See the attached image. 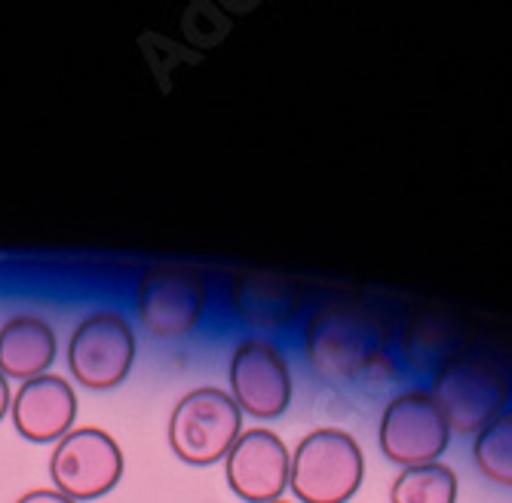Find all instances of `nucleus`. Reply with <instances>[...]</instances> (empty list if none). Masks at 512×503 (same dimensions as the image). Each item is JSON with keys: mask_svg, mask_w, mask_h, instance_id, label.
Instances as JSON below:
<instances>
[{"mask_svg": "<svg viewBox=\"0 0 512 503\" xmlns=\"http://www.w3.org/2000/svg\"><path fill=\"white\" fill-rule=\"evenodd\" d=\"M381 332L356 304H329L307 326V359L325 381H350L375 359Z\"/></svg>", "mask_w": 512, "mask_h": 503, "instance_id": "nucleus-4", "label": "nucleus"}, {"mask_svg": "<svg viewBox=\"0 0 512 503\" xmlns=\"http://www.w3.org/2000/svg\"><path fill=\"white\" fill-rule=\"evenodd\" d=\"M390 500L393 503H454L457 500V476L451 467H445L439 461L408 467L393 479Z\"/></svg>", "mask_w": 512, "mask_h": 503, "instance_id": "nucleus-14", "label": "nucleus"}, {"mask_svg": "<svg viewBox=\"0 0 512 503\" xmlns=\"http://www.w3.org/2000/svg\"><path fill=\"white\" fill-rule=\"evenodd\" d=\"M430 396L451 433H479L497 415H503L509 387L491 362L476 356H454L436 372Z\"/></svg>", "mask_w": 512, "mask_h": 503, "instance_id": "nucleus-3", "label": "nucleus"}, {"mask_svg": "<svg viewBox=\"0 0 512 503\" xmlns=\"http://www.w3.org/2000/svg\"><path fill=\"white\" fill-rule=\"evenodd\" d=\"M273 503H286V500H273Z\"/></svg>", "mask_w": 512, "mask_h": 503, "instance_id": "nucleus-18", "label": "nucleus"}, {"mask_svg": "<svg viewBox=\"0 0 512 503\" xmlns=\"http://www.w3.org/2000/svg\"><path fill=\"white\" fill-rule=\"evenodd\" d=\"M473 454L485 479L512 488V411H503L476 433Z\"/></svg>", "mask_w": 512, "mask_h": 503, "instance_id": "nucleus-15", "label": "nucleus"}, {"mask_svg": "<svg viewBox=\"0 0 512 503\" xmlns=\"http://www.w3.org/2000/svg\"><path fill=\"white\" fill-rule=\"evenodd\" d=\"M135 362V332L114 310L89 313L68 344V369L86 390L120 387Z\"/></svg>", "mask_w": 512, "mask_h": 503, "instance_id": "nucleus-6", "label": "nucleus"}, {"mask_svg": "<svg viewBox=\"0 0 512 503\" xmlns=\"http://www.w3.org/2000/svg\"><path fill=\"white\" fill-rule=\"evenodd\" d=\"M362 476V448L347 430H310L292 451L289 488L301 503H347L359 491Z\"/></svg>", "mask_w": 512, "mask_h": 503, "instance_id": "nucleus-2", "label": "nucleus"}, {"mask_svg": "<svg viewBox=\"0 0 512 503\" xmlns=\"http://www.w3.org/2000/svg\"><path fill=\"white\" fill-rule=\"evenodd\" d=\"M10 418H13L16 433L34 445L59 442L74 430L77 393L59 375L31 378L13 393Z\"/></svg>", "mask_w": 512, "mask_h": 503, "instance_id": "nucleus-11", "label": "nucleus"}, {"mask_svg": "<svg viewBox=\"0 0 512 503\" xmlns=\"http://www.w3.org/2000/svg\"><path fill=\"white\" fill-rule=\"evenodd\" d=\"M234 307L249 326H279L298 310V292L276 273H243L234 286Z\"/></svg>", "mask_w": 512, "mask_h": 503, "instance_id": "nucleus-13", "label": "nucleus"}, {"mask_svg": "<svg viewBox=\"0 0 512 503\" xmlns=\"http://www.w3.org/2000/svg\"><path fill=\"white\" fill-rule=\"evenodd\" d=\"M243 436V411L227 390L197 387L184 393L169 418V448L191 467H212Z\"/></svg>", "mask_w": 512, "mask_h": 503, "instance_id": "nucleus-1", "label": "nucleus"}, {"mask_svg": "<svg viewBox=\"0 0 512 503\" xmlns=\"http://www.w3.org/2000/svg\"><path fill=\"white\" fill-rule=\"evenodd\" d=\"M10 405H13V393H10V381L0 375V421L10 415Z\"/></svg>", "mask_w": 512, "mask_h": 503, "instance_id": "nucleus-17", "label": "nucleus"}, {"mask_svg": "<svg viewBox=\"0 0 512 503\" xmlns=\"http://www.w3.org/2000/svg\"><path fill=\"white\" fill-rule=\"evenodd\" d=\"M451 430L439 405L424 390H408L396 396L381 418V448L399 467H421L439 461L448 448Z\"/></svg>", "mask_w": 512, "mask_h": 503, "instance_id": "nucleus-8", "label": "nucleus"}, {"mask_svg": "<svg viewBox=\"0 0 512 503\" xmlns=\"http://www.w3.org/2000/svg\"><path fill=\"white\" fill-rule=\"evenodd\" d=\"M59 341L50 323L40 316H13L0 326V375L7 381H31L50 375Z\"/></svg>", "mask_w": 512, "mask_h": 503, "instance_id": "nucleus-12", "label": "nucleus"}, {"mask_svg": "<svg viewBox=\"0 0 512 503\" xmlns=\"http://www.w3.org/2000/svg\"><path fill=\"white\" fill-rule=\"evenodd\" d=\"M227 381H230V396H234L240 411H246V415L258 421L279 418L292 402L289 362L264 338L243 341L234 350Z\"/></svg>", "mask_w": 512, "mask_h": 503, "instance_id": "nucleus-9", "label": "nucleus"}, {"mask_svg": "<svg viewBox=\"0 0 512 503\" xmlns=\"http://www.w3.org/2000/svg\"><path fill=\"white\" fill-rule=\"evenodd\" d=\"M206 310L203 273L188 264H157L138 283V319L154 338H184Z\"/></svg>", "mask_w": 512, "mask_h": 503, "instance_id": "nucleus-7", "label": "nucleus"}, {"mask_svg": "<svg viewBox=\"0 0 512 503\" xmlns=\"http://www.w3.org/2000/svg\"><path fill=\"white\" fill-rule=\"evenodd\" d=\"M16 503H74V500L65 497V494H59L56 488H34V491L22 494Z\"/></svg>", "mask_w": 512, "mask_h": 503, "instance_id": "nucleus-16", "label": "nucleus"}, {"mask_svg": "<svg viewBox=\"0 0 512 503\" xmlns=\"http://www.w3.org/2000/svg\"><path fill=\"white\" fill-rule=\"evenodd\" d=\"M126 470L120 442L102 427H74L50 454V479L74 503L111 494Z\"/></svg>", "mask_w": 512, "mask_h": 503, "instance_id": "nucleus-5", "label": "nucleus"}, {"mask_svg": "<svg viewBox=\"0 0 512 503\" xmlns=\"http://www.w3.org/2000/svg\"><path fill=\"white\" fill-rule=\"evenodd\" d=\"M292 473V451L273 430H243L237 445L224 457V479L246 503L283 500Z\"/></svg>", "mask_w": 512, "mask_h": 503, "instance_id": "nucleus-10", "label": "nucleus"}]
</instances>
